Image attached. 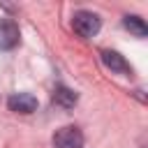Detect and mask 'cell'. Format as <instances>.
<instances>
[{
  "label": "cell",
  "mask_w": 148,
  "mask_h": 148,
  "mask_svg": "<svg viewBox=\"0 0 148 148\" xmlns=\"http://www.w3.org/2000/svg\"><path fill=\"white\" fill-rule=\"evenodd\" d=\"M76 102H79V95H76L72 88H67V86H56V90H53V104H56V106L72 109Z\"/></svg>",
  "instance_id": "8992f818"
},
{
  "label": "cell",
  "mask_w": 148,
  "mask_h": 148,
  "mask_svg": "<svg viewBox=\"0 0 148 148\" xmlns=\"http://www.w3.org/2000/svg\"><path fill=\"white\" fill-rule=\"evenodd\" d=\"M123 25H125L132 35H136V37H146V35H148L146 21H143L141 16H136V14H127V16L123 18Z\"/></svg>",
  "instance_id": "52a82bcc"
},
{
  "label": "cell",
  "mask_w": 148,
  "mask_h": 148,
  "mask_svg": "<svg viewBox=\"0 0 148 148\" xmlns=\"http://www.w3.org/2000/svg\"><path fill=\"white\" fill-rule=\"evenodd\" d=\"M7 106L14 113H32L37 109V97L30 92H14V95H9Z\"/></svg>",
  "instance_id": "5b68a950"
},
{
  "label": "cell",
  "mask_w": 148,
  "mask_h": 148,
  "mask_svg": "<svg viewBox=\"0 0 148 148\" xmlns=\"http://www.w3.org/2000/svg\"><path fill=\"white\" fill-rule=\"evenodd\" d=\"M21 32L14 18H0V49L2 51H12L18 46Z\"/></svg>",
  "instance_id": "3957f363"
},
{
  "label": "cell",
  "mask_w": 148,
  "mask_h": 148,
  "mask_svg": "<svg viewBox=\"0 0 148 148\" xmlns=\"http://www.w3.org/2000/svg\"><path fill=\"white\" fill-rule=\"evenodd\" d=\"M99 28H102V18H99L95 12H88V9L74 12V16H72V30H74L79 37H83V39L95 37V35L99 32Z\"/></svg>",
  "instance_id": "6da1fadb"
},
{
  "label": "cell",
  "mask_w": 148,
  "mask_h": 148,
  "mask_svg": "<svg viewBox=\"0 0 148 148\" xmlns=\"http://www.w3.org/2000/svg\"><path fill=\"white\" fill-rule=\"evenodd\" d=\"M83 132L76 125H65L53 134V148H83Z\"/></svg>",
  "instance_id": "7a4b0ae2"
},
{
  "label": "cell",
  "mask_w": 148,
  "mask_h": 148,
  "mask_svg": "<svg viewBox=\"0 0 148 148\" xmlns=\"http://www.w3.org/2000/svg\"><path fill=\"white\" fill-rule=\"evenodd\" d=\"M102 62L111 69V72H116V74H123V76H132V65L125 60V56H120L118 51H111V49H104L102 53Z\"/></svg>",
  "instance_id": "277c9868"
}]
</instances>
